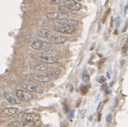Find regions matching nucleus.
<instances>
[{"label":"nucleus","instance_id":"27","mask_svg":"<svg viewBox=\"0 0 128 127\" xmlns=\"http://www.w3.org/2000/svg\"><path fill=\"white\" fill-rule=\"evenodd\" d=\"M62 106H63V109H64V112H67L68 111V106H67V105L65 103H63L62 104Z\"/></svg>","mask_w":128,"mask_h":127},{"label":"nucleus","instance_id":"29","mask_svg":"<svg viewBox=\"0 0 128 127\" xmlns=\"http://www.w3.org/2000/svg\"><path fill=\"white\" fill-rule=\"evenodd\" d=\"M74 111H73V112H71V113H70V118H71V116H72V117H74Z\"/></svg>","mask_w":128,"mask_h":127},{"label":"nucleus","instance_id":"26","mask_svg":"<svg viewBox=\"0 0 128 127\" xmlns=\"http://www.w3.org/2000/svg\"><path fill=\"white\" fill-rule=\"evenodd\" d=\"M62 1V0H50V3L53 4H59Z\"/></svg>","mask_w":128,"mask_h":127},{"label":"nucleus","instance_id":"12","mask_svg":"<svg viewBox=\"0 0 128 127\" xmlns=\"http://www.w3.org/2000/svg\"><path fill=\"white\" fill-rule=\"evenodd\" d=\"M32 77L35 81H37L38 82H40V83H47V82H49L50 81V78L46 74L42 75V74L36 73V74H33L32 75Z\"/></svg>","mask_w":128,"mask_h":127},{"label":"nucleus","instance_id":"17","mask_svg":"<svg viewBox=\"0 0 128 127\" xmlns=\"http://www.w3.org/2000/svg\"><path fill=\"white\" fill-rule=\"evenodd\" d=\"M35 69L38 71H46L48 69V66L46 64H40V65H37L35 67Z\"/></svg>","mask_w":128,"mask_h":127},{"label":"nucleus","instance_id":"7","mask_svg":"<svg viewBox=\"0 0 128 127\" xmlns=\"http://www.w3.org/2000/svg\"><path fill=\"white\" fill-rule=\"evenodd\" d=\"M21 120L24 121H40V116L36 113H28L21 116Z\"/></svg>","mask_w":128,"mask_h":127},{"label":"nucleus","instance_id":"10","mask_svg":"<svg viewBox=\"0 0 128 127\" xmlns=\"http://www.w3.org/2000/svg\"><path fill=\"white\" fill-rule=\"evenodd\" d=\"M37 34L39 37H40L42 38L50 39V37H52L53 36V33H52V31L48 29H45V28H40V29H38Z\"/></svg>","mask_w":128,"mask_h":127},{"label":"nucleus","instance_id":"6","mask_svg":"<svg viewBox=\"0 0 128 127\" xmlns=\"http://www.w3.org/2000/svg\"><path fill=\"white\" fill-rule=\"evenodd\" d=\"M4 98L6 101L10 104L14 105V104H21V99L18 97V96L14 95L13 93L10 92H4Z\"/></svg>","mask_w":128,"mask_h":127},{"label":"nucleus","instance_id":"25","mask_svg":"<svg viewBox=\"0 0 128 127\" xmlns=\"http://www.w3.org/2000/svg\"><path fill=\"white\" fill-rule=\"evenodd\" d=\"M67 8L65 7L64 6H58V10H60V12H66Z\"/></svg>","mask_w":128,"mask_h":127},{"label":"nucleus","instance_id":"18","mask_svg":"<svg viewBox=\"0 0 128 127\" xmlns=\"http://www.w3.org/2000/svg\"><path fill=\"white\" fill-rule=\"evenodd\" d=\"M36 126V123L35 121H24V124H22V127H34Z\"/></svg>","mask_w":128,"mask_h":127},{"label":"nucleus","instance_id":"5","mask_svg":"<svg viewBox=\"0 0 128 127\" xmlns=\"http://www.w3.org/2000/svg\"><path fill=\"white\" fill-rule=\"evenodd\" d=\"M31 46L33 49H35V50H45L47 49H50L51 45H50V43L45 42V41H36L33 43H32Z\"/></svg>","mask_w":128,"mask_h":127},{"label":"nucleus","instance_id":"34","mask_svg":"<svg viewBox=\"0 0 128 127\" xmlns=\"http://www.w3.org/2000/svg\"></svg>","mask_w":128,"mask_h":127},{"label":"nucleus","instance_id":"3","mask_svg":"<svg viewBox=\"0 0 128 127\" xmlns=\"http://www.w3.org/2000/svg\"><path fill=\"white\" fill-rule=\"evenodd\" d=\"M46 17L49 20H58V19H68L69 15L64 12H50L46 14Z\"/></svg>","mask_w":128,"mask_h":127},{"label":"nucleus","instance_id":"24","mask_svg":"<svg viewBox=\"0 0 128 127\" xmlns=\"http://www.w3.org/2000/svg\"><path fill=\"white\" fill-rule=\"evenodd\" d=\"M103 105H104V102L103 101H101V102H99V105H98V106H97V111H99L100 110L102 109V107H103Z\"/></svg>","mask_w":128,"mask_h":127},{"label":"nucleus","instance_id":"21","mask_svg":"<svg viewBox=\"0 0 128 127\" xmlns=\"http://www.w3.org/2000/svg\"><path fill=\"white\" fill-rule=\"evenodd\" d=\"M128 40H127V42L124 43V45H123V47H122V52H125L127 50H128Z\"/></svg>","mask_w":128,"mask_h":127},{"label":"nucleus","instance_id":"1","mask_svg":"<svg viewBox=\"0 0 128 127\" xmlns=\"http://www.w3.org/2000/svg\"><path fill=\"white\" fill-rule=\"evenodd\" d=\"M22 87L27 91L29 92L42 93L43 92V88L39 85L38 83H35L34 81H22L20 83Z\"/></svg>","mask_w":128,"mask_h":127},{"label":"nucleus","instance_id":"9","mask_svg":"<svg viewBox=\"0 0 128 127\" xmlns=\"http://www.w3.org/2000/svg\"><path fill=\"white\" fill-rule=\"evenodd\" d=\"M56 29L61 33L64 34H72L75 31V27L74 26H56Z\"/></svg>","mask_w":128,"mask_h":127},{"label":"nucleus","instance_id":"31","mask_svg":"<svg viewBox=\"0 0 128 127\" xmlns=\"http://www.w3.org/2000/svg\"><path fill=\"white\" fill-rule=\"evenodd\" d=\"M100 117H101V114H99V119H98V120H99V121H100Z\"/></svg>","mask_w":128,"mask_h":127},{"label":"nucleus","instance_id":"14","mask_svg":"<svg viewBox=\"0 0 128 127\" xmlns=\"http://www.w3.org/2000/svg\"><path fill=\"white\" fill-rule=\"evenodd\" d=\"M60 74V70L58 68H50L46 71V75L49 76L50 78L56 77Z\"/></svg>","mask_w":128,"mask_h":127},{"label":"nucleus","instance_id":"19","mask_svg":"<svg viewBox=\"0 0 128 127\" xmlns=\"http://www.w3.org/2000/svg\"><path fill=\"white\" fill-rule=\"evenodd\" d=\"M82 80L84 83H87L90 80V77H89V75L88 73V72L85 70L84 72L83 73V75H82Z\"/></svg>","mask_w":128,"mask_h":127},{"label":"nucleus","instance_id":"22","mask_svg":"<svg viewBox=\"0 0 128 127\" xmlns=\"http://www.w3.org/2000/svg\"><path fill=\"white\" fill-rule=\"evenodd\" d=\"M106 78L105 77H104V76H100L99 77V78L98 79V81H99V83H104L105 82H106Z\"/></svg>","mask_w":128,"mask_h":127},{"label":"nucleus","instance_id":"30","mask_svg":"<svg viewBox=\"0 0 128 127\" xmlns=\"http://www.w3.org/2000/svg\"><path fill=\"white\" fill-rule=\"evenodd\" d=\"M92 119H93V116H91L89 117V120H90V121H92Z\"/></svg>","mask_w":128,"mask_h":127},{"label":"nucleus","instance_id":"32","mask_svg":"<svg viewBox=\"0 0 128 127\" xmlns=\"http://www.w3.org/2000/svg\"><path fill=\"white\" fill-rule=\"evenodd\" d=\"M82 1V0H77V1Z\"/></svg>","mask_w":128,"mask_h":127},{"label":"nucleus","instance_id":"28","mask_svg":"<svg viewBox=\"0 0 128 127\" xmlns=\"http://www.w3.org/2000/svg\"><path fill=\"white\" fill-rule=\"evenodd\" d=\"M106 120L107 122H110L111 120H112V115L111 114H109V115L107 116L106 117Z\"/></svg>","mask_w":128,"mask_h":127},{"label":"nucleus","instance_id":"8","mask_svg":"<svg viewBox=\"0 0 128 127\" xmlns=\"http://www.w3.org/2000/svg\"><path fill=\"white\" fill-rule=\"evenodd\" d=\"M16 94L19 98H20L23 101H30L33 98V96L32 93L28 92L27 91H23V90H18L16 92Z\"/></svg>","mask_w":128,"mask_h":127},{"label":"nucleus","instance_id":"4","mask_svg":"<svg viewBox=\"0 0 128 127\" xmlns=\"http://www.w3.org/2000/svg\"><path fill=\"white\" fill-rule=\"evenodd\" d=\"M64 6L66 7L68 9L74 10V11H78L82 9V4L75 0H68L64 3Z\"/></svg>","mask_w":128,"mask_h":127},{"label":"nucleus","instance_id":"2","mask_svg":"<svg viewBox=\"0 0 128 127\" xmlns=\"http://www.w3.org/2000/svg\"><path fill=\"white\" fill-rule=\"evenodd\" d=\"M19 112L17 107H7L1 112V119H8L15 116Z\"/></svg>","mask_w":128,"mask_h":127},{"label":"nucleus","instance_id":"15","mask_svg":"<svg viewBox=\"0 0 128 127\" xmlns=\"http://www.w3.org/2000/svg\"><path fill=\"white\" fill-rule=\"evenodd\" d=\"M58 55V51L52 49H47L43 50V52H42V57H57Z\"/></svg>","mask_w":128,"mask_h":127},{"label":"nucleus","instance_id":"20","mask_svg":"<svg viewBox=\"0 0 128 127\" xmlns=\"http://www.w3.org/2000/svg\"><path fill=\"white\" fill-rule=\"evenodd\" d=\"M22 124H21L20 121H15L12 122L11 124H10L8 127H22Z\"/></svg>","mask_w":128,"mask_h":127},{"label":"nucleus","instance_id":"13","mask_svg":"<svg viewBox=\"0 0 128 127\" xmlns=\"http://www.w3.org/2000/svg\"><path fill=\"white\" fill-rule=\"evenodd\" d=\"M67 40V38L64 36H52L50 38V42L54 45H60L63 44Z\"/></svg>","mask_w":128,"mask_h":127},{"label":"nucleus","instance_id":"23","mask_svg":"<svg viewBox=\"0 0 128 127\" xmlns=\"http://www.w3.org/2000/svg\"><path fill=\"white\" fill-rule=\"evenodd\" d=\"M86 110H81L80 111H79V117L80 118H84V116H85V114H86Z\"/></svg>","mask_w":128,"mask_h":127},{"label":"nucleus","instance_id":"16","mask_svg":"<svg viewBox=\"0 0 128 127\" xmlns=\"http://www.w3.org/2000/svg\"><path fill=\"white\" fill-rule=\"evenodd\" d=\"M40 60L41 62L47 64H53L57 62L56 57H42Z\"/></svg>","mask_w":128,"mask_h":127},{"label":"nucleus","instance_id":"33","mask_svg":"<svg viewBox=\"0 0 128 127\" xmlns=\"http://www.w3.org/2000/svg\"><path fill=\"white\" fill-rule=\"evenodd\" d=\"M39 127V126H38V127H37V126H35V127Z\"/></svg>","mask_w":128,"mask_h":127},{"label":"nucleus","instance_id":"11","mask_svg":"<svg viewBox=\"0 0 128 127\" xmlns=\"http://www.w3.org/2000/svg\"><path fill=\"white\" fill-rule=\"evenodd\" d=\"M56 24L62 26H76L78 24V21L70 19H64L56 20Z\"/></svg>","mask_w":128,"mask_h":127}]
</instances>
